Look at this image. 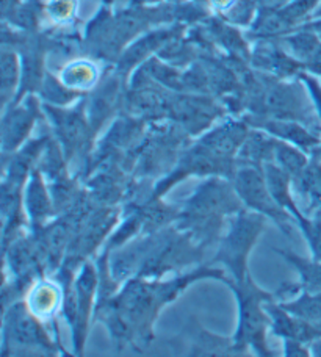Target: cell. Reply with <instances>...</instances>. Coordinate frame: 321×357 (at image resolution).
I'll return each mask as SVG.
<instances>
[{
  "mask_svg": "<svg viewBox=\"0 0 321 357\" xmlns=\"http://www.w3.org/2000/svg\"><path fill=\"white\" fill-rule=\"evenodd\" d=\"M17 80V60L13 52L2 54V94L3 100L6 102L8 94L13 93V88L16 86Z\"/></svg>",
  "mask_w": 321,
  "mask_h": 357,
  "instance_id": "18",
  "label": "cell"
},
{
  "mask_svg": "<svg viewBox=\"0 0 321 357\" xmlns=\"http://www.w3.org/2000/svg\"><path fill=\"white\" fill-rule=\"evenodd\" d=\"M288 43L292 44L293 50H297L299 55H309L312 54L313 50H315L317 46V41L313 36L309 35H298V36H293L288 40Z\"/></svg>",
  "mask_w": 321,
  "mask_h": 357,
  "instance_id": "19",
  "label": "cell"
},
{
  "mask_svg": "<svg viewBox=\"0 0 321 357\" xmlns=\"http://www.w3.org/2000/svg\"><path fill=\"white\" fill-rule=\"evenodd\" d=\"M114 221H117V213H113V210H102V212L99 210V212L89 216L77 234L79 237L75 240V248H73L77 256H87V254L93 252L104 238V234L110 231Z\"/></svg>",
  "mask_w": 321,
  "mask_h": 357,
  "instance_id": "7",
  "label": "cell"
},
{
  "mask_svg": "<svg viewBox=\"0 0 321 357\" xmlns=\"http://www.w3.org/2000/svg\"><path fill=\"white\" fill-rule=\"evenodd\" d=\"M306 237L309 238L312 250L315 251V256L318 260H321V222H315V225H309V222L303 221Z\"/></svg>",
  "mask_w": 321,
  "mask_h": 357,
  "instance_id": "20",
  "label": "cell"
},
{
  "mask_svg": "<svg viewBox=\"0 0 321 357\" xmlns=\"http://www.w3.org/2000/svg\"><path fill=\"white\" fill-rule=\"evenodd\" d=\"M265 227V220L260 213H248L245 208L234 213L230 218V227L223 238L215 262H221L232 273L235 282H243L248 274V256L260 232Z\"/></svg>",
  "mask_w": 321,
  "mask_h": 357,
  "instance_id": "2",
  "label": "cell"
},
{
  "mask_svg": "<svg viewBox=\"0 0 321 357\" xmlns=\"http://www.w3.org/2000/svg\"><path fill=\"white\" fill-rule=\"evenodd\" d=\"M61 80L68 88H87L96 80V69L89 63H73L63 71Z\"/></svg>",
  "mask_w": 321,
  "mask_h": 357,
  "instance_id": "16",
  "label": "cell"
},
{
  "mask_svg": "<svg viewBox=\"0 0 321 357\" xmlns=\"http://www.w3.org/2000/svg\"><path fill=\"white\" fill-rule=\"evenodd\" d=\"M171 35L172 31H158V33H152L149 36H146L144 40H141L140 43L135 44V46L124 55L123 66L126 68V66L135 65V63L140 61L143 56L149 54V50H154L158 44H162L168 40V38H171Z\"/></svg>",
  "mask_w": 321,
  "mask_h": 357,
  "instance_id": "17",
  "label": "cell"
},
{
  "mask_svg": "<svg viewBox=\"0 0 321 357\" xmlns=\"http://www.w3.org/2000/svg\"><path fill=\"white\" fill-rule=\"evenodd\" d=\"M235 191L239 193L240 199L246 204V207L278 222V226L287 235L292 234L290 216L274 199L267 183L265 173L259 165L245 163L237 171Z\"/></svg>",
  "mask_w": 321,
  "mask_h": 357,
  "instance_id": "3",
  "label": "cell"
},
{
  "mask_svg": "<svg viewBox=\"0 0 321 357\" xmlns=\"http://www.w3.org/2000/svg\"><path fill=\"white\" fill-rule=\"evenodd\" d=\"M218 8H227V6L234 2V0H211Z\"/></svg>",
  "mask_w": 321,
  "mask_h": 357,
  "instance_id": "22",
  "label": "cell"
},
{
  "mask_svg": "<svg viewBox=\"0 0 321 357\" xmlns=\"http://www.w3.org/2000/svg\"><path fill=\"white\" fill-rule=\"evenodd\" d=\"M274 158L278 160L279 167L287 171L290 177H297L303 173L307 167L306 157L294 148H290L284 142H276L274 139Z\"/></svg>",
  "mask_w": 321,
  "mask_h": 357,
  "instance_id": "15",
  "label": "cell"
},
{
  "mask_svg": "<svg viewBox=\"0 0 321 357\" xmlns=\"http://www.w3.org/2000/svg\"><path fill=\"white\" fill-rule=\"evenodd\" d=\"M278 254H281L288 264H292L299 271L301 276V287L312 295H321V264L317 262H307L306 259H301L299 256L288 251L274 250Z\"/></svg>",
  "mask_w": 321,
  "mask_h": 357,
  "instance_id": "12",
  "label": "cell"
},
{
  "mask_svg": "<svg viewBox=\"0 0 321 357\" xmlns=\"http://www.w3.org/2000/svg\"><path fill=\"white\" fill-rule=\"evenodd\" d=\"M263 124H259L262 129L271 132L273 135L282 137L284 139H290L292 143L299 144L301 148H312L317 144V139L311 137L304 129L294 123H288V121H260Z\"/></svg>",
  "mask_w": 321,
  "mask_h": 357,
  "instance_id": "14",
  "label": "cell"
},
{
  "mask_svg": "<svg viewBox=\"0 0 321 357\" xmlns=\"http://www.w3.org/2000/svg\"><path fill=\"white\" fill-rule=\"evenodd\" d=\"M177 119L187 127L191 133L202 130L210 124L211 119L216 116V107L207 99L199 98H185L177 100L172 105Z\"/></svg>",
  "mask_w": 321,
  "mask_h": 357,
  "instance_id": "8",
  "label": "cell"
},
{
  "mask_svg": "<svg viewBox=\"0 0 321 357\" xmlns=\"http://www.w3.org/2000/svg\"><path fill=\"white\" fill-rule=\"evenodd\" d=\"M61 291L50 282H40L31 289L29 295V309L38 318L50 317L60 305Z\"/></svg>",
  "mask_w": 321,
  "mask_h": 357,
  "instance_id": "11",
  "label": "cell"
},
{
  "mask_svg": "<svg viewBox=\"0 0 321 357\" xmlns=\"http://www.w3.org/2000/svg\"><path fill=\"white\" fill-rule=\"evenodd\" d=\"M226 282L239 301V328L234 335L237 351L253 348L259 356H271L265 343L267 326L269 324L265 303L271 301L273 296L259 289L249 276L243 282L229 279Z\"/></svg>",
  "mask_w": 321,
  "mask_h": 357,
  "instance_id": "1",
  "label": "cell"
},
{
  "mask_svg": "<svg viewBox=\"0 0 321 357\" xmlns=\"http://www.w3.org/2000/svg\"><path fill=\"white\" fill-rule=\"evenodd\" d=\"M25 206H27L30 218L38 229L52 215V201H50L47 190L44 187L40 171H33V174H31L27 195H25Z\"/></svg>",
  "mask_w": 321,
  "mask_h": 357,
  "instance_id": "9",
  "label": "cell"
},
{
  "mask_svg": "<svg viewBox=\"0 0 321 357\" xmlns=\"http://www.w3.org/2000/svg\"><path fill=\"white\" fill-rule=\"evenodd\" d=\"M73 8L74 5L73 2H69V0H55V2H52V5L49 6V11L55 19H66L70 16V13H73Z\"/></svg>",
  "mask_w": 321,
  "mask_h": 357,
  "instance_id": "21",
  "label": "cell"
},
{
  "mask_svg": "<svg viewBox=\"0 0 321 357\" xmlns=\"http://www.w3.org/2000/svg\"><path fill=\"white\" fill-rule=\"evenodd\" d=\"M75 287V321H74V345L77 351H82L87 339L88 315L91 309L93 295L96 290V271L91 265H85L79 279L74 282Z\"/></svg>",
  "mask_w": 321,
  "mask_h": 357,
  "instance_id": "5",
  "label": "cell"
},
{
  "mask_svg": "<svg viewBox=\"0 0 321 357\" xmlns=\"http://www.w3.org/2000/svg\"><path fill=\"white\" fill-rule=\"evenodd\" d=\"M50 113H52L57 133H59L61 144L64 146V152L69 157L77 149H80L83 143L88 142L89 124L87 123L80 108L73 112H61L50 108Z\"/></svg>",
  "mask_w": 321,
  "mask_h": 357,
  "instance_id": "6",
  "label": "cell"
},
{
  "mask_svg": "<svg viewBox=\"0 0 321 357\" xmlns=\"http://www.w3.org/2000/svg\"><path fill=\"white\" fill-rule=\"evenodd\" d=\"M281 307L321 329V295H312V293L306 291L303 296L294 299V301L281 304Z\"/></svg>",
  "mask_w": 321,
  "mask_h": 357,
  "instance_id": "13",
  "label": "cell"
},
{
  "mask_svg": "<svg viewBox=\"0 0 321 357\" xmlns=\"http://www.w3.org/2000/svg\"><path fill=\"white\" fill-rule=\"evenodd\" d=\"M35 114L29 108H19L16 112H11L3 121V148L5 151L16 149V146L22 142L24 137L33 124Z\"/></svg>",
  "mask_w": 321,
  "mask_h": 357,
  "instance_id": "10",
  "label": "cell"
},
{
  "mask_svg": "<svg viewBox=\"0 0 321 357\" xmlns=\"http://www.w3.org/2000/svg\"><path fill=\"white\" fill-rule=\"evenodd\" d=\"M5 342L21 348H41L47 351L54 349L38 317L22 303L11 305L10 314L5 315Z\"/></svg>",
  "mask_w": 321,
  "mask_h": 357,
  "instance_id": "4",
  "label": "cell"
}]
</instances>
